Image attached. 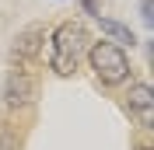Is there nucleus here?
<instances>
[{
	"mask_svg": "<svg viewBox=\"0 0 154 150\" xmlns=\"http://www.w3.org/2000/svg\"><path fill=\"white\" fill-rule=\"evenodd\" d=\"M88 46H91V35L81 21L56 25L49 35V70L56 77H74L81 59L88 56Z\"/></svg>",
	"mask_w": 154,
	"mask_h": 150,
	"instance_id": "obj_1",
	"label": "nucleus"
},
{
	"mask_svg": "<svg viewBox=\"0 0 154 150\" xmlns=\"http://www.w3.org/2000/svg\"><path fill=\"white\" fill-rule=\"evenodd\" d=\"M88 63H91L95 77H98L105 87L126 84V80H130V74H133L126 49L116 46V42H91V46H88Z\"/></svg>",
	"mask_w": 154,
	"mask_h": 150,
	"instance_id": "obj_2",
	"label": "nucleus"
},
{
	"mask_svg": "<svg viewBox=\"0 0 154 150\" xmlns=\"http://www.w3.org/2000/svg\"><path fill=\"white\" fill-rule=\"evenodd\" d=\"M35 98H38L35 77H28L25 70H11L7 84H4V105L7 108H28V105H35Z\"/></svg>",
	"mask_w": 154,
	"mask_h": 150,
	"instance_id": "obj_3",
	"label": "nucleus"
},
{
	"mask_svg": "<svg viewBox=\"0 0 154 150\" xmlns=\"http://www.w3.org/2000/svg\"><path fill=\"white\" fill-rule=\"evenodd\" d=\"M126 108H130V115L140 119L144 129H154V91H151V84H130Z\"/></svg>",
	"mask_w": 154,
	"mask_h": 150,
	"instance_id": "obj_4",
	"label": "nucleus"
},
{
	"mask_svg": "<svg viewBox=\"0 0 154 150\" xmlns=\"http://www.w3.org/2000/svg\"><path fill=\"white\" fill-rule=\"evenodd\" d=\"M42 42H46V28L42 25H28V28L18 32V38H14V56H21V59L38 56V46Z\"/></svg>",
	"mask_w": 154,
	"mask_h": 150,
	"instance_id": "obj_5",
	"label": "nucleus"
},
{
	"mask_svg": "<svg viewBox=\"0 0 154 150\" xmlns=\"http://www.w3.org/2000/svg\"><path fill=\"white\" fill-rule=\"evenodd\" d=\"M95 18H98V25H102V32L112 38L116 46H130V49L137 46V35L130 32V25H119V21H112V18H102V14H95Z\"/></svg>",
	"mask_w": 154,
	"mask_h": 150,
	"instance_id": "obj_6",
	"label": "nucleus"
},
{
	"mask_svg": "<svg viewBox=\"0 0 154 150\" xmlns=\"http://www.w3.org/2000/svg\"><path fill=\"white\" fill-rule=\"evenodd\" d=\"M0 150H21V140L11 126H0Z\"/></svg>",
	"mask_w": 154,
	"mask_h": 150,
	"instance_id": "obj_7",
	"label": "nucleus"
},
{
	"mask_svg": "<svg viewBox=\"0 0 154 150\" xmlns=\"http://www.w3.org/2000/svg\"><path fill=\"white\" fill-rule=\"evenodd\" d=\"M140 7H144V25H151L154 14H151V0H140Z\"/></svg>",
	"mask_w": 154,
	"mask_h": 150,
	"instance_id": "obj_8",
	"label": "nucleus"
},
{
	"mask_svg": "<svg viewBox=\"0 0 154 150\" xmlns=\"http://www.w3.org/2000/svg\"><path fill=\"white\" fill-rule=\"evenodd\" d=\"M84 4V14H98V0H81Z\"/></svg>",
	"mask_w": 154,
	"mask_h": 150,
	"instance_id": "obj_9",
	"label": "nucleus"
},
{
	"mask_svg": "<svg viewBox=\"0 0 154 150\" xmlns=\"http://www.w3.org/2000/svg\"><path fill=\"white\" fill-rule=\"evenodd\" d=\"M137 150H151V147H147V143H140V147H137Z\"/></svg>",
	"mask_w": 154,
	"mask_h": 150,
	"instance_id": "obj_10",
	"label": "nucleus"
}]
</instances>
